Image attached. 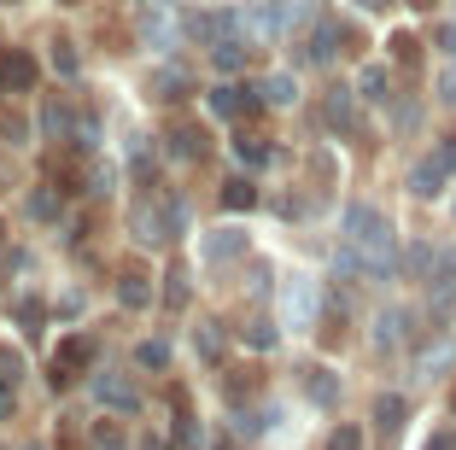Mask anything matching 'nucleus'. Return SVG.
I'll use <instances>...</instances> for the list:
<instances>
[{
  "mask_svg": "<svg viewBox=\"0 0 456 450\" xmlns=\"http://www.w3.org/2000/svg\"><path fill=\"white\" fill-rule=\"evenodd\" d=\"M451 170H456V146H439V152H428V159L410 170V193H416V199H439L444 182H451Z\"/></svg>",
  "mask_w": 456,
  "mask_h": 450,
  "instance_id": "f257e3e1",
  "label": "nucleus"
},
{
  "mask_svg": "<svg viewBox=\"0 0 456 450\" xmlns=\"http://www.w3.org/2000/svg\"><path fill=\"white\" fill-rule=\"evenodd\" d=\"M316 310H322V299H316V281L293 275V281L281 287V316L293 322V328H310V322H316Z\"/></svg>",
  "mask_w": 456,
  "mask_h": 450,
  "instance_id": "f03ea898",
  "label": "nucleus"
},
{
  "mask_svg": "<svg viewBox=\"0 0 456 450\" xmlns=\"http://www.w3.org/2000/svg\"><path fill=\"white\" fill-rule=\"evenodd\" d=\"M94 397L106 404L111 415H134V410H141V386H134L129 374H100V380H94Z\"/></svg>",
  "mask_w": 456,
  "mask_h": 450,
  "instance_id": "7ed1b4c3",
  "label": "nucleus"
},
{
  "mask_svg": "<svg viewBox=\"0 0 456 450\" xmlns=\"http://www.w3.org/2000/svg\"><path fill=\"white\" fill-rule=\"evenodd\" d=\"M36 77H41V65L24 53V47H6V53H0V88L29 94V88H36Z\"/></svg>",
  "mask_w": 456,
  "mask_h": 450,
  "instance_id": "20e7f679",
  "label": "nucleus"
},
{
  "mask_svg": "<svg viewBox=\"0 0 456 450\" xmlns=\"http://www.w3.org/2000/svg\"><path fill=\"white\" fill-rule=\"evenodd\" d=\"M88 363H94V340H88V333H77V340H65V345L53 351V386H65L70 374H82Z\"/></svg>",
  "mask_w": 456,
  "mask_h": 450,
  "instance_id": "39448f33",
  "label": "nucleus"
},
{
  "mask_svg": "<svg viewBox=\"0 0 456 450\" xmlns=\"http://www.w3.org/2000/svg\"><path fill=\"white\" fill-rule=\"evenodd\" d=\"M451 369H456V340L451 333H439V340H428L416 351V374L421 380H439V374H451Z\"/></svg>",
  "mask_w": 456,
  "mask_h": 450,
  "instance_id": "423d86ee",
  "label": "nucleus"
},
{
  "mask_svg": "<svg viewBox=\"0 0 456 450\" xmlns=\"http://www.w3.org/2000/svg\"><path fill=\"white\" fill-rule=\"evenodd\" d=\"M322 118H328V129L351 135L357 129V88H328L322 94Z\"/></svg>",
  "mask_w": 456,
  "mask_h": 450,
  "instance_id": "0eeeda50",
  "label": "nucleus"
},
{
  "mask_svg": "<svg viewBox=\"0 0 456 450\" xmlns=\"http://www.w3.org/2000/svg\"><path fill=\"white\" fill-rule=\"evenodd\" d=\"M410 328H416L410 310H380L375 316V351H398V345L410 340Z\"/></svg>",
  "mask_w": 456,
  "mask_h": 450,
  "instance_id": "6e6552de",
  "label": "nucleus"
},
{
  "mask_svg": "<svg viewBox=\"0 0 456 450\" xmlns=\"http://www.w3.org/2000/svg\"><path fill=\"white\" fill-rule=\"evenodd\" d=\"M200 258L205 264H234V258H246V234L240 228H216V234H205Z\"/></svg>",
  "mask_w": 456,
  "mask_h": 450,
  "instance_id": "1a4fd4ad",
  "label": "nucleus"
},
{
  "mask_svg": "<svg viewBox=\"0 0 456 450\" xmlns=\"http://www.w3.org/2000/svg\"><path fill=\"white\" fill-rule=\"evenodd\" d=\"M257 94H264V106L287 111V106H298V77H293V70H275V77L257 82Z\"/></svg>",
  "mask_w": 456,
  "mask_h": 450,
  "instance_id": "9d476101",
  "label": "nucleus"
},
{
  "mask_svg": "<svg viewBox=\"0 0 456 450\" xmlns=\"http://www.w3.org/2000/svg\"><path fill=\"white\" fill-rule=\"evenodd\" d=\"M357 94L369 100V106H387L392 100V70L387 65H362L357 70Z\"/></svg>",
  "mask_w": 456,
  "mask_h": 450,
  "instance_id": "9b49d317",
  "label": "nucleus"
},
{
  "mask_svg": "<svg viewBox=\"0 0 456 450\" xmlns=\"http://www.w3.org/2000/svg\"><path fill=\"white\" fill-rule=\"evenodd\" d=\"M403 415H410V404H403L398 392H387V397H375V433L380 438H398V427H403Z\"/></svg>",
  "mask_w": 456,
  "mask_h": 450,
  "instance_id": "f8f14e48",
  "label": "nucleus"
},
{
  "mask_svg": "<svg viewBox=\"0 0 456 450\" xmlns=\"http://www.w3.org/2000/svg\"><path fill=\"white\" fill-rule=\"evenodd\" d=\"M147 88L159 94V100H170V106H175V100H182V94H188L193 82H188V70H182V65H159V70H152V82H147Z\"/></svg>",
  "mask_w": 456,
  "mask_h": 450,
  "instance_id": "ddd939ff",
  "label": "nucleus"
},
{
  "mask_svg": "<svg viewBox=\"0 0 456 450\" xmlns=\"http://www.w3.org/2000/svg\"><path fill=\"white\" fill-rule=\"evenodd\" d=\"M118 299H123L129 310H147V305H152V281L141 275V269H123V275H118Z\"/></svg>",
  "mask_w": 456,
  "mask_h": 450,
  "instance_id": "4468645a",
  "label": "nucleus"
},
{
  "mask_svg": "<svg viewBox=\"0 0 456 450\" xmlns=\"http://www.w3.org/2000/svg\"><path fill=\"white\" fill-rule=\"evenodd\" d=\"M433 264H439V252H433V246H403V252H398V269L410 281H433Z\"/></svg>",
  "mask_w": 456,
  "mask_h": 450,
  "instance_id": "2eb2a0df",
  "label": "nucleus"
},
{
  "mask_svg": "<svg viewBox=\"0 0 456 450\" xmlns=\"http://www.w3.org/2000/svg\"><path fill=\"white\" fill-rule=\"evenodd\" d=\"M170 152L175 159H205V129L200 123H175L170 129Z\"/></svg>",
  "mask_w": 456,
  "mask_h": 450,
  "instance_id": "dca6fc26",
  "label": "nucleus"
},
{
  "mask_svg": "<svg viewBox=\"0 0 456 450\" xmlns=\"http://www.w3.org/2000/svg\"><path fill=\"white\" fill-rule=\"evenodd\" d=\"M77 123H82V118H70L65 100H47V111H41V129L59 135V141H77Z\"/></svg>",
  "mask_w": 456,
  "mask_h": 450,
  "instance_id": "f3484780",
  "label": "nucleus"
},
{
  "mask_svg": "<svg viewBox=\"0 0 456 450\" xmlns=\"http://www.w3.org/2000/svg\"><path fill=\"white\" fill-rule=\"evenodd\" d=\"M305 392H310V404H322V410L339 404V380L328 369H305Z\"/></svg>",
  "mask_w": 456,
  "mask_h": 450,
  "instance_id": "a211bd4d",
  "label": "nucleus"
},
{
  "mask_svg": "<svg viewBox=\"0 0 456 450\" xmlns=\"http://www.w3.org/2000/svg\"><path fill=\"white\" fill-rule=\"evenodd\" d=\"M334 41H339L334 24H316V29H310V41H305V59H310V65H328V59H334Z\"/></svg>",
  "mask_w": 456,
  "mask_h": 450,
  "instance_id": "6ab92c4d",
  "label": "nucleus"
},
{
  "mask_svg": "<svg viewBox=\"0 0 456 450\" xmlns=\"http://www.w3.org/2000/svg\"><path fill=\"white\" fill-rule=\"evenodd\" d=\"M223 205H228V211H252V205H257V187L246 182V176H234V182H223Z\"/></svg>",
  "mask_w": 456,
  "mask_h": 450,
  "instance_id": "aec40b11",
  "label": "nucleus"
},
{
  "mask_svg": "<svg viewBox=\"0 0 456 450\" xmlns=\"http://www.w3.org/2000/svg\"><path fill=\"white\" fill-rule=\"evenodd\" d=\"M252 36L257 41H275V36H281V6H269V0H264V6H252Z\"/></svg>",
  "mask_w": 456,
  "mask_h": 450,
  "instance_id": "412c9836",
  "label": "nucleus"
},
{
  "mask_svg": "<svg viewBox=\"0 0 456 450\" xmlns=\"http://www.w3.org/2000/svg\"><path fill=\"white\" fill-rule=\"evenodd\" d=\"M193 351H200L205 363H216L223 357V328H216V322H200V328H193Z\"/></svg>",
  "mask_w": 456,
  "mask_h": 450,
  "instance_id": "4be33fe9",
  "label": "nucleus"
},
{
  "mask_svg": "<svg viewBox=\"0 0 456 450\" xmlns=\"http://www.w3.org/2000/svg\"><path fill=\"white\" fill-rule=\"evenodd\" d=\"M234 159L257 170V164H269V141L264 135H234Z\"/></svg>",
  "mask_w": 456,
  "mask_h": 450,
  "instance_id": "5701e85b",
  "label": "nucleus"
},
{
  "mask_svg": "<svg viewBox=\"0 0 456 450\" xmlns=\"http://www.w3.org/2000/svg\"><path fill=\"white\" fill-rule=\"evenodd\" d=\"M134 363H141V369H170V345L164 340H141L134 345Z\"/></svg>",
  "mask_w": 456,
  "mask_h": 450,
  "instance_id": "b1692460",
  "label": "nucleus"
},
{
  "mask_svg": "<svg viewBox=\"0 0 456 450\" xmlns=\"http://www.w3.org/2000/svg\"><path fill=\"white\" fill-rule=\"evenodd\" d=\"M246 53H252V47H246L240 36H234V41H223V47H211L216 70H240V65H246Z\"/></svg>",
  "mask_w": 456,
  "mask_h": 450,
  "instance_id": "393cba45",
  "label": "nucleus"
},
{
  "mask_svg": "<svg viewBox=\"0 0 456 450\" xmlns=\"http://www.w3.org/2000/svg\"><path fill=\"white\" fill-rule=\"evenodd\" d=\"M88 445H94V450H129V438H123V427H118V421H94Z\"/></svg>",
  "mask_w": 456,
  "mask_h": 450,
  "instance_id": "a878e982",
  "label": "nucleus"
},
{
  "mask_svg": "<svg viewBox=\"0 0 456 450\" xmlns=\"http://www.w3.org/2000/svg\"><path fill=\"white\" fill-rule=\"evenodd\" d=\"M275 340H281V333H275V322H246V345H252V351H275Z\"/></svg>",
  "mask_w": 456,
  "mask_h": 450,
  "instance_id": "bb28decb",
  "label": "nucleus"
},
{
  "mask_svg": "<svg viewBox=\"0 0 456 450\" xmlns=\"http://www.w3.org/2000/svg\"><path fill=\"white\" fill-rule=\"evenodd\" d=\"M53 70H59V77H77V70H82L77 41H53Z\"/></svg>",
  "mask_w": 456,
  "mask_h": 450,
  "instance_id": "cd10ccee",
  "label": "nucleus"
},
{
  "mask_svg": "<svg viewBox=\"0 0 456 450\" xmlns=\"http://www.w3.org/2000/svg\"><path fill=\"white\" fill-rule=\"evenodd\" d=\"M29 217H41V223H53V217H59V199L47 193V187H41V193H29Z\"/></svg>",
  "mask_w": 456,
  "mask_h": 450,
  "instance_id": "c85d7f7f",
  "label": "nucleus"
},
{
  "mask_svg": "<svg viewBox=\"0 0 456 450\" xmlns=\"http://www.w3.org/2000/svg\"><path fill=\"white\" fill-rule=\"evenodd\" d=\"M18 374H24L18 351H6V345H0V386H18Z\"/></svg>",
  "mask_w": 456,
  "mask_h": 450,
  "instance_id": "c756f323",
  "label": "nucleus"
},
{
  "mask_svg": "<svg viewBox=\"0 0 456 450\" xmlns=\"http://www.w3.org/2000/svg\"><path fill=\"white\" fill-rule=\"evenodd\" d=\"M0 135H6V141H12V146H24V141H29V123L6 111V118H0Z\"/></svg>",
  "mask_w": 456,
  "mask_h": 450,
  "instance_id": "7c9ffc66",
  "label": "nucleus"
},
{
  "mask_svg": "<svg viewBox=\"0 0 456 450\" xmlns=\"http://www.w3.org/2000/svg\"><path fill=\"white\" fill-rule=\"evenodd\" d=\"M170 305H188V269H170V287H164Z\"/></svg>",
  "mask_w": 456,
  "mask_h": 450,
  "instance_id": "2f4dec72",
  "label": "nucleus"
},
{
  "mask_svg": "<svg viewBox=\"0 0 456 450\" xmlns=\"http://www.w3.org/2000/svg\"><path fill=\"white\" fill-rule=\"evenodd\" d=\"M328 450H362V433H357V427H334Z\"/></svg>",
  "mask_w": 456,
  "mask_h": 450,
  "instance_id": "473e14b6",
  "label": "nucleus"
},
{
  "mask_svg": "<svg viewBox=\"0 0 456 450\" xmlns=\"http://www.w3.org/2000/svg\"><path fill=\"white\" fill-rule=\"evenodd\" d=\"M416 47H421V41L410 36V29H403V36H392V53H398L403 65H416Z\"/></svg>",
  "mask_w": 456,
  "mask_h": 450,
  "instance_id": "72a5a7b5",
  "label": "nucleus"
},
{
  "mask_svg": "<svg viewBox=\"0 0 456 450\" xmlns=\"http://www.w3.org/2000/svg\"><path fill=\"white\" fill-rule=\"evenodd\" d=\"M439 100H444V106H456V65L439 70Z\"/></svg>",
  "mask_w": 456,
  "mask_h": 450,
  "instance_id": "f704fd0d",
  "label": "nucleus"
},
{
  "mask_svg": "<svg viewBox=\"0 0 456 450\" xmlns=\"http://www.w3.org/2000/svg\"><path fill=\"white\" fill-rule=\"evenodd\" d=\"M433 41H439V53L456 59V24H439V29H433Z\"/></svg>",
  "mask_w": 456,
  "mask_h": 450,
  "instance_id": "c9c22d12",
  "label": "nucleus"
},
{
  "mask_svg": "<svg viewBox=\"0 0 456 450\" xmlns=\"http://www.w3.org/2000/svg\"><path fill=\"white\" fill-rule=\"evenodd\" d=\"M428 450H456V433H433V438H428Z\"/></svg>",
  "mask_w": 456,
  "mask_h": 450,
  "instance_id": "e433bc0d",
  "label": "nucleus"
},
{
  "mask_svg": "<svg viewBox=\"0 0 456 450\" xmlns=\"http://www.w3.org/2000/svg\"><path fill=\"white\" fill-rule=\"evenodd\" d=\"M362 12H380V6H392V0H357Z\"/></svg>",
  "mask_w": 456,
  "mask_h": 450,
  "instance_id": "4c0bfd02",
  "label": "nucleus"
},
{
  "mask_svg": "<svg viewBox=\"0 0 456 450\" xmlns=\"http://www.w3.org/2000/svg\"><path fill=\"white\" fill-rule=\"evenodd\" d=\"M59 6H82V0H59Z\"/></svg>",
  "mask_w": 456,
  "mask_h": 450,
  "instance_id": "58836bf2",
  "label": "nucleus"
},
{
  "mask_svg": "<svg viewBox=\"0 0 456 450\" xmlns=\"http://www.w3.org/2000/svg\"><path fill=\"white\" fill-rule=\"evenodd\" d=\"M6 6H18V0H6Z\"/></svg>",
  "mask_w": 456,
  "mask_h": 450,
  "instance_id": "ea45409f",
  "label": "nucleus"
},
{
  "mask_svg": "<svg viewBox=\"0 0 456 450\" xmlns=\"http://www.w3.org/2000/svg\"><path fill=\"white\" fill-rule=\"evenodd\" d=\"M0 234H6V223H0Z\"/></svg>",
  "mask_w": 456,
  "mask_h": 450,
  "instance_id": "a19ab883",
  "label": "nucleus"
},
{
  "mask_svg": "<svg viewBox=\"0 0 456 450\" xmlns=\"http://www.w3.org/2000/svg\"><path fill=\"white\" fill-rule=\"evenodd\" d=\"M29 450H41V445H29Z\"/></svg>",
  "mask_w": 456,
  "mask_h": 450,
  "instance_id": "79ce46f5",
  "label": "nucleus"
}]
</instances>
